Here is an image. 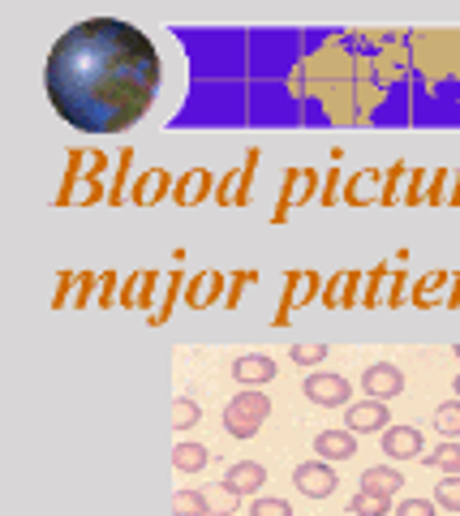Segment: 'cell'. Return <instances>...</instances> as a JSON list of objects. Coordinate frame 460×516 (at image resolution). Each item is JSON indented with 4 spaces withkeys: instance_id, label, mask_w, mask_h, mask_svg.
Returning <instances> with one entry per match:
<instances>
[{
    "instance_id": "30bf717a",
    "label": "cell",
    "mask_w": 460,
    "mask_h": 516,
    "mask_svg": "<svg viewBox=\"0 0 460 516\" xmlns=\"http://www.w3.org/2000/svg\"><path fill=\"white\" fill-rule=\"evenodd\" d=\"M383 452L392 456V461H413V456H422V430L418 426H387Z\"/></svg>"
},
{
    "instance_id": "e0dca14e",
    "label": "cell",
    "mask_w": 460,
    "mask_h": 516,
    "mask_svg": "<svg viewBox=\"0 0 460 516\" xmlns=\"http://www.w3.org/2000/svg\"><path fill=\"white\" fill-rule=\"evenodd\" d=\"M198 418H203V409H198L190 396L172 400V430H190V426H198Z\"/></svg>"
},
{
    "instance_id": "603a6c76",
    "label": "cell",
    "mask_w": 460,
    "mask_h": 516,
    "mask_svg": "<svg viewBox=\"0 0 460 516\" xmlns=\"http://www.w3.org/2000/svg\"><path fill=\"white\" fill-rule=\"evenodd\" d=\"M456 353H460V344H456Z\"/></svg>"
},
{
    "instance_id": "2e32d148",
    "label": "cell",
    "mask_w": 460,
    "mask_h": 516,
    "mask_svg": "<svg viewBox=\"0 0 460 516\" xmlns=\"http://www.w3.org/2000/svg\"><path fill=\"white\" fill-rule=\"evenodd\" d=\"M435 430L443 439H460V400H448V405L435 409Z\"/></svg>"
},
{
    "instance_id": "4fadbf2b",
    "label": "cell",
    "mask_w": 460,
    "mask_h": 516,
    "mask_svg": "<svg viewBox=\"0 0 460 516\" xmlns=\"http://www.w3.org/2000/svg\"><path fill=\"white\" fill-rule=\"evenodd\" d=\"M422 461H426L430 469H439L443 478H456V473H460V443H456V439H443V448L426 452Z\"/></svg>"
},
{
    "instance_id": "44dd1931",
    "label": "cell",
    "mask_w": 460,
    "mask_h": 516,
    "mask_svg": "<svg viewBox=\"0 0 460 516\" xmlns=\"http://www.w3.org/2000/svg\"><path fill=\"white\" fill-rule=\"evenodd\" d=\"M392 516H435V499H400Z\"/></svg>"
},
{
    "instance_id": "5b68a950",
    "label": "cell",
    "mask_w": 460,
    "mask_h": 516,
    "mask_svg": "<svg viewBox=\"0 0 460 516\" xmlns=\"http://www.w3.org/2000/svg\"><path fill=\"white\" fill-rule=\"evenodd\" d=\"M336 469L327 465V461H306V465H297L293 469V486L306 499H327V495H336Z\"/></svg>"
},
{
    "instance_id": "5bb4252c",
    "label": "cell",
    "mask_w": 460,
    "mask_h": 516,
    "mask_svg": "<svg viewBox=\"0 0 460 516\" xmlns=\"http://www.w3.org/2000/svg\"><path fill=\"white\" fill-rule=\"evenodd\" d=\"M172 516H211L207 495L194 491V486H185V491L172 495Z\"/></svg>"
},
{
    "instance_id": "ac0fdd59",
    "label": "cell",
    "mask_w": 460,
    "mask_h": 516,
    "mask_svg": "<svg viewBox=\"0 0 460 516\" xmlns=\"http://www.w3.org/2000/svg\"><path fill=\"white\" fill-rule=\"evenodd\" d=\"M435 508L460 512V473H456V478H443V482L435 486Z\"/></svg>"
},
{
    "instance_id": "8fae6325",
    "label": "cell",
    "mask_w": 460,
    "mask_h": 516,
    "mask_svg": "<svg viewBox=\"0 0 460 516\" xmlns=\"http://www.w3.org/2000/svg\"><path fill=\"white\" fill-rule=\"evenodd\" d=\"M362 491H375V495L396 499L400 491H405V478H400L392 465H375V469H366V473H362Z\"/></svg>"
},
{
    "instance_id": "52a82bcc",
    "label": "cell",
    "mask_w": 460,
    "mask_h": 516,
    "mask_svg": "<svg viewBox=\"0 0 460 516\" xmlns=\"http://www.w3.org/2000/svg\"><path fill=\"white\" fill-rule=\"evenodd\" d=\"M314 456L327 461V465L353 461L357 456V435L353 430H319V435H314Z\"/></svg>"
},
{
    "instance_id": "277c9868",
    "label": "cell",
    "mask_w": 460,
    "mask_h": 516,
    "mask_svg": "<svg viewBox=\"0 0 460 516\" xmlns=\"http://www.w3.org/2000/svg\"><path fill=\"white\" fill-rule=\"evenodd\" d=\"M392 426V413H387V400H357L344 413V430H353V435H383V430Z\"/></svg>"
},
{
    "instance_id": "9c48e42d",
    "label": "cell",
    "mask_w": 460,
    "mask_h": 516,
    "mask_svg": "<svg viewBox=\"0 0 460 516\" xmlns=\"http://www.w3.org/2000/svg\"><path fill=\"white\" fill-rule=\"evenodd\" d=\"M267 482V469L258 461H241V465H228L224 469V491L228 495H258Z\"/></svg>"
},
{
    "instance_id": "7c38bea8",
    "label": "cell",
    "mask_w": 460,
    "mask_h": 516,
    "mask_svg": "<svg viewBox=\"0 0 460 516\" xmlns=\"http://www.w3.org/2000/svg\"><path fill=\"white\" fill-rule=\"evenodd\" d=\"M207 461H211L207 443H177L172 448V469L177 473H198V469H207Z\"/></svg>"
},
{
    "instance_id": "ffe728a7",
    "label": "cell",
    "mask_w": 460,
    "mask_h": 516,
    "mask_svg": "<svg viewBox=\"0 0 460 516\" xmlns=\"http://www.w3.org/2000/svg\"><path fill=\"white\" fill-rule=\"evenodd\" d=\"M327 357V344H293V362L297 366H319Z\"/></svg>"
},
{
    "instance_id": "7402d4cb",
    "label": "cell",
    "mask_w": 460,
    "mask_h": 516,
    "mask_svg": "<svg viewBox=\"0 0 460 516\" xmlns=\"http://www.w3.org/2000/svg\"><path fill=\"white\" fill-rule=\"evenodd\" d=\"M452 387H456V400H460V375H456V379H452Z\"/></svg>"
},
{
    "instance_id": "8992f818",
    "label": "cell",
    "mask_w": 460,
    "mask_h": 516,
    "mask_svg": "<svg viewBox=\"0 0 460 516\" xmlns=\"http://www.w3.org/2000/svg\"><path fill=\"white\" fill-rule=\"evenodd\" d=\"M362 387H366L370 400H392V396L405 392V375H400L392 362H375V366H366Z\"/></svg>"
},
{
    "instance_id": "6da1fadb",
    "label": "cell",
    "mask_w": 460,
    "mask_h": 516,
    "mask_svg": "<svg viewBox=\"0 0 460 516\" xmlns=\"http://www.w3.org/2000/svg\"><path fill=\"white\" fill-rule=\"evenodd\" d=\"M48 104L82 134H121L160 95V52L121 18H86L52 43L43 65Z\"/></svg>"
},
{
    "instance_id": "7a4b0ae2",
    "label": "cell",
    "mask_w": 460,
    "mask_h": 516,
    "mask_svg": "<svg viewBox=\"0 0 460 516\" xmlns=\"http://www.w3.org/2000/svg\"><path fill=\"white\" fill-rule=\"evenodd\" d=\"M267 418H271V400H267L263 387H241V392L224 405V430L233 439H254Z\"/></svg>"
},
{
    "instance_id": "ba28073f",
    "label": "cell",
    "mask_w": 460,
    "mask_h": 516,
    "mask_svg": "<svg viewBox=\"0 0 460 516\" xmlns=\"http://www.w3.org/2000/svg\"><path fill=\"white\" fill-rule=\"evenodd\" d=\"M276 375H280V370H276V362H271L267 353H246V357H237V362H233V379L241 387H267Z\"/></svg>"
},
{
    "instance_id": "3957f363",
    "label": "cell",
    "mask_w": 460,
    "mask_h": 516,
    "mask_svg": "<svg viewBox=\"0 0 460 516\" xmlns=\"http://www.w3.org/2000/svg\"><path fill=\"white\" fill-rule=\"evenodd\" d=\"M301 392H306L310 405H323V409H344L353 400V383L344 375H332V370H319V375H310L301 383Z\"/></svg>"
},
{
    "instance_id": "d6986e66",
    "label": "cell",
    "mask_w": 460,
    "mask_h": 516,
    "mask_svg": "<svg viewBox=\"0 0 460 516\" xmlns=\"http://www.w3.org/2000/svg\"><path fill=\"white\" fill-rule=\"evenodd\" d=\"M250 516H293V504L289 499H263L258 495L250 504Z\"/></svg>"
},
{
    "instance_id": "9a60e30c",
    "label": "cell",
    "mask_w": 460,
    "mask_h": 516,
    "mask_svg": "<svg viewBox=\"0 0 460 516\" xmlns=\"http://www.w3.org/2000/svg\"><path fill=\"white\" fill-rule=\"evenodd\" d=\"M392 508H396L392 499H387V495H375V491H357V495H353V504H349L353 516H387Z\"/></svg>"
}]
</instances>
